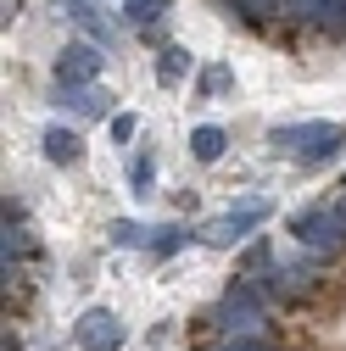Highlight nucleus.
<instances>
[{"mask_svg": "<svg viewBox=\"0 0 346 351\" xmlns=\"http://www.w3.org/2000/svg\"><path fill=\"white\" fill-rule=\"evenodd\" d=\"M168 6H173V0H123V17L135 28H151V23H162Z\"/></svg>", "mask_w": 346, "mask_h": 351, "instance_id": "nucleus-11", "label": "nucleus"}, {"mask_svg": "<svg viewBox=\"0 0 346 351\" xmlns=\"http://www.w3.org/2000/svg\"><path fill=\"white\" fill-rule=\"evenodd\" d=\"M224 145H229L224 128H212V123L190 128V156H196V162H218V156H224Z\"/></svg>", "mask_w": 346, "mask_h": 351, "instance_id": "nucleus-9", "label": "nucleus"}, {"mask_svg": "<svg viewBox=\"0 0 346 351\" xmlns=\"http://www.w3.org/2000/svg\"><path fill=\"white\" fill-rule=\"evenodd\" d=\"M128 184H135V195H140V201L151 195V184H157V156H151V151L128 162Z\"/></svg>", "mask_w": 346, "mask_h": 351, "instance_id": "nucleus-12", "label": "nucleus"}, {"mask_svg": "<svg viewBox=\"0 0 346 351\" xmlns=\"http://www.w3.org/2000/svg\"><path fill=\"white\" fill-rule=\"evenodd\" d=\"M229 6H235L240 17H251V23H263L268 12H279V6H285V0H229Z\"/></svg>", "mask_w": 346, "mask_h": 351, "instance_id": "nucleus-15", "label": "nucleus"}, {"mask_svg": "<svg viewBox=\"0 0 346 351\" xmlns=\"http://www.w3.org/2000/svg\"><path fill=\"white\" fill-rule=\"evenodd\" d=\"M290 234H296L301 245H308V251L335 256V251L346 245V212H341L335 201H330V206H308V212H301L296 223H290Z\"/></svg>", "mask_w": 346, "mask_h": 351, "instance_id": "nucleus-2", "label": "nucleus"}, {"mask_svg": "<svg viewBox=\"0 0 346 351\" xmlns=\"http://www.w3.org/2000/svg\"><path fill=\"white\" fill-rule=\"evenodd\" d=\"M268 145L296 156V162H308V167H319V162H330L346 145V128L341 123H290V128H274Z\"/></svg>", "mask_w": 346, "mask_h": 351, "instance_id": "nucleus-1", "label": "nucleus"}, {"mask_svg": "<svg viewBox=\"0 0 346 351\" xmlns=\"http://www.w3.org/2000/svg\"><path fill=\"white\" fill-rule=\"evenodd\" d=\"M28 251H34L28 229H12V223H6V262H12V256H28Z\"/></svg>", "mask_w": 346, "mask_h": 351, "instance_id": "nucleus-18", "label": "nucleus"}, {"mask_svg": "<svg viewBox=\"0 0 346 351\" xmlns=\"http://www.w3.org/2000/svg\"><path fill=\"white\" fill-rule=\"evenodd\" d=\"M268 201H240V206H229L224 217H212V223H201V240L207 245H240L257 223H268Z\"/></svg>", "mask_w": 346, "mask_h": 351, "instance_id": "nucleus-4", "label": "nucleus"}, {"mask_svg": "<svg viewBox=\"0 0 346 351\" xmlns=\"http://www.w3.org/2000/svg\"><path fill=\"white\" fill-rule=\"evenodd\" d=\"M135 128H140V117H135V112H117V117H112V140H117V145H128V140H135Z\"/></svg>", "mask_w": 346, "mask_h": 351, "instance_id": "nucleus-17", "label": "nucleus"}, {"mask_svg": "<svg viewBox=\"0 0 346 351\" xmlns=\"http://www.w3.org/2000/svg\"><path fill=\"white\" fill-rule=\"evenodd\" d=\"M73 340H78L84 351H123V324L106 313V306H90V313L78 318Z\"/></svg>", "mask_w": 346, "mask_h": 351, "instance_id": "nucleus-5", "label": "nucleus"}, {"mask_svg": "<svg viewBox=\"0 0 346 351\" xmlns=\"http://www.w3.org/2000/svg\"><path fill=\"white\" fill-rule=\"evenodd\" d=\"M56 101L67 112H84V117H106L112 112V95L106 90H90V84H56Z\"/></svg>", "mask_w": 346, "mask_h": 351, "instance_id": "nucleus-7", "label": "nucleus"}, {"mask_svg": "<svg viewBox=\"0 0 346 351\" xmlns=\"http://www.w3.org/2000/svg\"><path fill=\"white\" fill-rule=\"evenodd\" d=\"M101 45H90V39H84V45H67L62 56H56V84H95L101 78Z\"/></svg>", "mask_w": 346, "mask_h": 351, "instance_id": "nucleus-6", "label": "nucleus"}, {"mask_svg": "<svg viewBox=\"0 0 346 351\" xmlns=\"http://www.w3.org/2000/svg\"><path fill=\"white\" fill-rule=\"evenodd\" d=\"M39 151H45V162H56V167H73V162L84 156V140L73 134V128H45Z\"/></svg>", "mask_w": 346, "mask_h": 351, "instance_id": "nucleus-8", "label": "nucleus"}, {"mask_svg": "<svg viewBox=\"0 0 346 351\" xmlns=\"http://www.w3.org/2000/svg\"><path fill=\"white\" fill-rule=\"evenodd\" d=\"M224 90H235V73L218 62V67H207L201 73V84H196V95H224Z\"/></svg>", "mask_w": 346, "mask_h": 351, "instance_id": "nucleus-14", "label": "nucleus"}, {"mask_svg": "<svg viewBox=\"0 0 346 351\" xmlns=\"http://www.w3.org/2000/svg\"><path fill=\"white\" fill-rule=\"evenodd\" d=\"M112 240H117V245H146V251H157L162 229H151V223H128V217H117V223H112Z\"/></svg>", "mask_w": 346, "mask_h": 351, "instance_id": "nucleus-10", "label": "nucleus"}, {"mask_svg": "<svg viewBox=\"0 0 346 351\" xmlns=\"http://www.w3.org/2000/svg\"><path fill=\"white\" fill-rule=\"evenodd\" d=\"M212 324H218L224 335H257L263 329V290H251L246 279H235L218 301V313H212Z\"/></svg>", "mask_w": 346, "mask_h": 351, "instance_id": "nucleus-3", "label": "nucleus"}, {"mask_svg": "<svg viewBox=\"0 0 346 351\" xmlns=\"http://www.w3.org/2000/svg\"><path fill=\"white\" fill-rule=\"evenodd\" d=\"M185 67H190V51H179V45H168V51H162V62H157L162 84H179V78H185Z\"/></svg>", "mask_w": 346, "mask_h": 351, "instance_id": "nucleus-13", "label": "nucleus"}, {"mask_svg": "<svg viewBox=\"0 0 346 351\" xmlns=\"http://www.w3.org/2000/svg\"><path fill=\"white\" fill-rule=\"evenodd\" d=\"M212 351H274L268 340H257V335H229L224 346H212Z\"/></svg>", "mask_w": 346, "mask_h": 351, "instance_id": "nucleus-16", "label": "nucleus"}]
</instances>
